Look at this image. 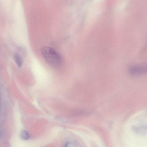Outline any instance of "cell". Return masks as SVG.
<instances>
[{"label": "cell", "instance_id": "6da1fadb", "mask_svg": "<svg viewBox=\"0 0 147 147\" xmlns=\"http://www.w3.org/2000/svg\"><path fill=\"white\" fill-rule=\"evenodd\" d=\"M41 52L45 60L51 66L57 67L61 64L62 59L61 56L52 48L43 47L41 49Z\"/></svg>", "mask_w": 147, "mask_h": 147}, {"label": "cell", "instance_id": "7a4b0ae2", "mask_svg": "<svg viewBox=\"0 0 147 147\" xmlns=\"http://www.w3.org/2000/svg\"><path fill=\"white\" fill-rule=\"evenodd\" d=\"M146 68L144 65L134 67L129 70V73L132 75L137 76L142 75L146 72Z\"/></svg>", "mask_w": 147, "mask_h": 147}, {"label": "cell", "instance_id": "3957f363", "mask_svg": "<svg viewBox=\"0 0 147 147\" xmlns=\"http://www.w3.org/2000/svg\"><path fill=\"white\" fill-rule=\"evenodd\" d=\"M132 129L135 133L138 134H145L146 133V126L144 125L133 126Z\"/></svg>", "mask_w": 147, "mask_h": 147}, {"label": "cell", "instance_id": "277c9868", "mask_svg": "<svg viewBox=\"0 0 147 147\" xmlns=\"http://www.w3.org/2000/svg\"><path fill=\"white\" fill-rule=\"evenodd\" d=\"M14 57L18 66L19 67H21L22 65L23 61L20 56L18 54L15 53L14 55Z\"/></svg>", "mask_w": 147, "mask_h": 147}, {"label": "cell", "instance_id": "5b68a950", "mask_svg": "<svg viewBox=\"0 0 147 147\" xmlns=\"http://www.w3.org/2000/svg\"><path fill=\"white\" fill-rule=\"evenodd\" d=\"M20 136L24 140H27L30 138V134L26 131L24 130L21 131Z\"/></svg>", "mask_w": 147, "mask_h": 147}, {"label": "cell", "instance_id": "8992f818", "mask_svg": "<svg viewBox=\"0 0 147 147\" xmlns=\"http://www.w3.org/2000/svg\"><path fill=\"white\" fill-rule=\"evenodd\" d=\"M69 144V142H67L64 144L63 147H67V146Z\"/></svg>", "mask_w": 147, "mask_h": 147}]
</instances>
